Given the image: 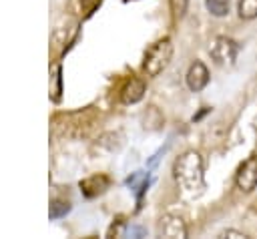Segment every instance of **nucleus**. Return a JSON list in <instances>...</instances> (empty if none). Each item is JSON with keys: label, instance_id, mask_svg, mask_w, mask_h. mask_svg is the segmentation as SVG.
Instances as JSON below:
<instances>
[{"label": "nucleus", "instance_id": "5", "mask_svg": "<svg viewBox=\"0 0 257 239\" xmlns=\"http://www.w3.org/2000/svg\"><path fill=\"white\" fill-rule=\"evenodd\" d=\"M235 187L243 193H253L257 189V155H249L235 173Z\"/></svg>", "mask_w": 257, "mask_h": 239}, {"label": "nucleus", "instance_id": "7", "mask_svg": "<svg viewBox=\"0 0 257 239\" xmlns=\"http://www.w3.org/2000/svg\"><path fill=\"white\" fill-rule=\"evenodd\" d=\"M185 80H187V86L193 92H199L209 84V68L201 60H195V62H191Z\"/></svg>", "mask_w": 257, "mask_h": 239}, {"label": "nucleus", "instance_id": "8", "mask_svg": "<svg viewBox=\"0 0 257 239\" xmlns=\"http://www.w3.org/2000/svg\"><path fill=\"white\" fill-rule=\"evenodd\" d=\"M145 90H147L145 80L139 76H131L120 88V102L122 104H135L145 96Z\"/></svg>", "mask_w": 257, "mask_h": 239}, {"label": "nucleus", "instance_id": "14", "mask_svg": "<svg viewBox=\"0 0 257 239\" xmlns=\"http://www.w3.org/2000/svg\"><path fill=\"white\" fill-rule=\"evenodd\" d=\"M68 211H70V203L68 201H52V205H50V219L64 217Z\"/></svg>", "mask_w": 257, "mask_h": 239}, {"label": "nucleus", "instance_id": "16", "mask_svg": "<svg viewBox=\"0 0 257 239\" xmlns=\"http://www.w3.org/2000/svg\"><path fill=\"white\" fill-rule=\"evenodd\" d=\"M221 237H231V239H245L247 235H245V233H241V231H235V229H227V231H223V233H221Z\"/></svg>", "mask_w": 257, "mask_h": 239}, {"label": "nucleus", "instance_id": "12", "mask_svg": "<svg viewBox=\"0 0 257 239\" xmlns=\"http://www.w3.org/2000/svg\"><path fill=\"white\" fill-rule=\"evenodd\" d=\"M237 14L241 20L257 18V0H237Z\"/></svg>", "mask_w": 257, "mask_h": 239}, {"label": "nucleus", "instance_id": "1", "mask_svg": "<svg viewBox=\"0 0 257 239\" xmlns=\"http://www.w3.org/2000/svg\"><path fill=\"white\" fill-rule=\"evenodd\" d=\"M173 179L185 197H197L205 189V163L199 151H185L173 163Z\"/></svg>", "mask_w": 257, "mask_h": 239}, {"label": "nucleus", "instance_id": "13", "mask_svg": "<svg viewBox=\"0 0 257 239\" xmlns=\"http://www.w3.org/2000/svg\"><path fill=\"white\" fill-rule=\"evenodd\" d=\"M100 4H102V0H76V10L82 18H88Z\"/></svg>", "mask_w": 257, "mask_h": 239}, {"label": "nucleus", "instance_id": "3", "mask_svg": "<svg viewBox=\"0 0 257 239\" xmlns=\"http://www.w3.org/2000/svg\"><path fill=\"white\" fill-rule=\"evenodd\" d=\"M239 54V44L229 36H215L209 42V56L219 66H231Z\"/></svg>", "mask_w": 257, "mask_h": 239}, {"label": "nucleus", "instance_id": "4", "mask_svg": "<svg viewBox=\"0 0 257 239\" xmlns=\"http://www.w3.org/2000/svg\"><path fill=\"white\" fill-rule=\"evenodd\" d=\"M64 118V125L60 123H54V129L58 133H64V135H82L86 129H90L96 121V114L94 110L86 108V110H80V112H70V114H60Z\"/></svg>", "mask_w": 257, "mask_h": 239}, {"label": "nucleus", "instance_id": "2", "mask_svg": "<svg viewBox=\"0 0 257 239\" xmlns=\"http://www.w3.org/2000/svg\"><path fill=\"white\" fill-rule=\"evenodd\" d=\"M171 56H173V44H171V38H161L157 40L155 44H151V48L147 50L145 54V60H143V70L147 76H159L171 62Z\"/></svg>", "mask_w": 257, "mask_h": 239}, {"label": "nucleus", "instance_id": "10", "mask_svg": "<svg viewBox=\"0 0 257 239\" xmlns=\"http://www.w3.org/2000/svg\"><path fill=\"white\" fill-rule=\"evenodd\" d=\"M163 123H165V116L161 114V110L157 106H149L145 110V114H143V127L147 131H159L163 127Z\"/></svg>", "mask_w": 257, "mask_h": 239}, {"label": "nucleus", "instance_id": "6", "mask_svg": "<svg viewBox=\"0 0 257 239\" xmlns=\"http://www.w3.org/2000/svg\"><path fill=\"white\" fill-rule=\"evenodd\" d=\"M159 235L167 239H185L187 237V225L183 217L179 215H163L159 219Z\"/></svg>", "mask_w": 257, "mask_h": 239}, {"label": "nucleus", "instance_id": "9", "mask_svg": "<svg viewBox=\"0 0 257 239\" xmlns=\"http://www.w3.org/2000/svg\"><path fill=\"white\" fill-rule=\"evenodd\" d=\"M108 187H110V179H108L106 175H102V173L90 175V177H86V179L80 181V191H82V195L88 197V199H92V197L104 193Z\"/></svg>", "mask_w": 257, "mask_h": 239}, {"label": "nucleus", "instance_id": "11", "mask_svg": "<svg viewBox=\"0 0 257 239\" xmlns=\"http://www.w3.org/2000/svg\"><path fill=\"white\" fill-rule=\"evenodd\" d=\"M205 6H207V12L215 18H223L229 14V8H231V0H205Z\"/></svg>", "mask_w": 257, "mask_h": 239}, {"label": "nucleus", "instance_id": "17", "mask_svg": "<svg viewBox=\"0 0 257 239\" xmlns=\"http://www.w3.org/2000/svg\"><path fill=\"white\" fill-rule=\"evenodd\" d=\"M128 235H131V237H143V235H145V229H141V227H131V229H128Z\"/></svg>", "mask_w": 257, "mask_h": 239}, {"label": "nucleus", "instance_id": "15", "mask_svg": "<svg viewBox=\"0 0 257 239\" xmlns=\"http://www.w3.org/2000/svg\"><path fill=\"white\" fill-rule=\"evenodd\" d=\"M187 2L189 0H171V10H173L175 18H183V14L187 10Z\"/></svg>", "mask_w": 257, "mask_h": 239}]
</instances>
